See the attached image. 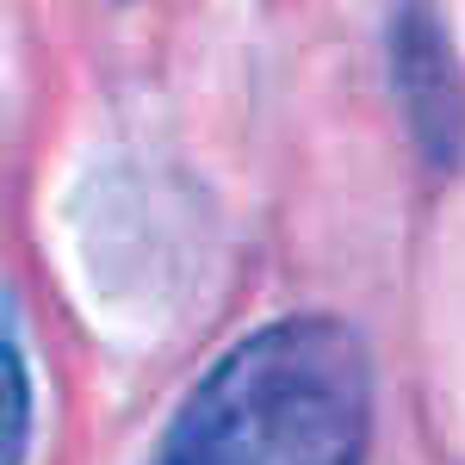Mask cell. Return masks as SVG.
I'll use <instances>...</instances> for the list:
<instances>
[{"label": "cell", "mask_w": 465, "mask_h": 465, "mask_svg": "<svg viewBox=\"0 0 465 465\" xmlns=\"http://www.w3.org/2000/svg\"><path fill=\"white\" fill-rule=\"evenodd\" d=\"M32 447V366H25V341L13 335V298H6V460L25 465Z\"/></svg>", "instance_id": "obj_2"}, {"label": "cell", "mask_w": 465, "mask_h": 465, "mask_svg": "<svg viewBox=\"0 0 465 465\" xmlns=\"http://www.w3.org/2000/svg\"><path fill=\"white\" fill-rule=\"evenodd\" d=\"M366 429V341L341 317H280L186 391L155 465H360Z\"/></svg>", "instance_id": "obj_1"}]
</instances>
